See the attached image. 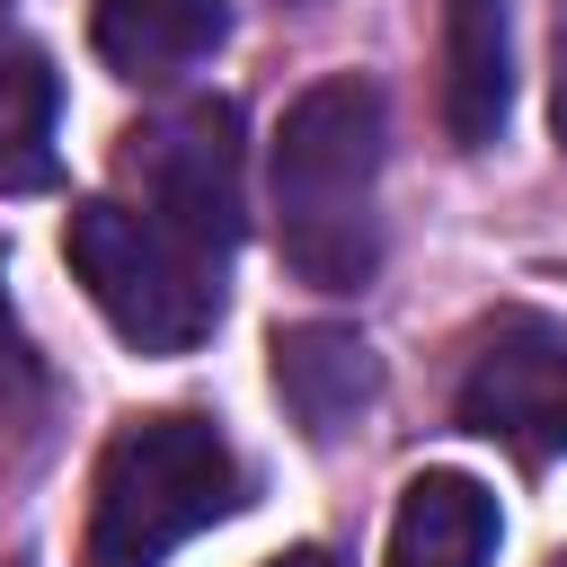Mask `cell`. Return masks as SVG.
Masks as SVG:
<instances>
[{
    "instance_id": "10",
    "label": "cell",
    "mask_w": 567,
    "mask_h": 567,
    "mask_svg": "<svg viewBox=\"0 0 567 567\" xmlns=\"http://www.w3.org/2000/svg\"><path fill=\"white\" fill-rule=\"evenodd\" d=\"M53 115H62L53 62L0 27V195H27L53 177Z\"/></svg>"
},
{
    "instance_id": "8",
    "label": "cell",
    "mask_w": 567,
    "mask_h": 567,
    "mask_svg": "<svg viewBox=\"0 0 567 567\" xmlns=\"http://www.w3.org/2000/svg\"><path fill=\"white\" fill-rule=\"evenodd\" d=\"M275 390H284V408H292V425L310 443H337L381 399V363H372V346L354 328L310 319V328H284L275 337Z\"/></svg>"
},
{
    "instance_id": "12",
    "label": "cell",
    "mask_w": 567,
    "mask_h": 567,
    "mask_svg": "<svg viewBox=\"0 0 567 567\" xmlns=\"http://www.w3.org/2000/svg\"><path fill=\"white\" fill-rule=\"evenodd\" d=\"M558 133H567V9H558Z\"/></svg>"
},
{
    "instance_id": "3",
    "label": "cell",
    "mask_w": 567,
    "mask_h": 567,
    "mask_svg": "<svg viewBox=\"0 0 567 567\" xmlns=\"http://www.w3.org/2000/svg\"><path fill=\"white\" fill-rule=\"evenodd\" d=\"M62 257L89 284L97 319L142 354H186L221 319V275H213L221 257H204L195 239H177L142 204H115V195L80 204L71 230H62Z\"/></svg>"
},
{
    "instance_id": "11",
    "label": "cell",
    "mask_w": 567,
    "mask_h": 567,
    "mask_svg": "<svg viewBox=\"0 0 567 567\" xmlns=\"http://www.w3.org/2000/svg\"><path fill=\"white\" fill-rule=\"evenodd\" d=\"M266 567H346L337 549H284V558H266Z\"/></svg>"
},
{
    "instance_id": "13",
    "label": "cell",
    "mask_w": 567,
    "mask_h": 567,
    "mask_svg": "<svg viewBox=\"0 0 567 567\" xmlns=\"http://www.w3.org/2000/svg\"><path fill=\"white\" fill-rule=\"evenodd\" d=\"M0 346H9V292H0Z\"/></svg>"
},
{
    "instance_id": "2",
    "label": "cell",
    "mask_w": 567,
    "mask_h": 567,
    "mask_svg": "<svg viewBox=\"0 0 567 567\" xmlns=\"http://www.w3.org/2000/svg\"><path fill=\"white\" fill-rule=\"evenodd\" d=\"M239 505H248V470L213 416H186V408L133 416L97 461L89 567H159L177 540H195L204 523H221Z\"/></svg>"
},
{
    "instance_id": "4",
    "label": "cell",
    "mask_w": 567,
    "mask_h": 567,
    "mask_svg": "<svg viewBox=\"0 0 567 567\" xmlns=\"http://www.w3.org/2000/svg\"><path fill=\"white\" fill-rule=\"evenodd\" d=\"M124 186H142V213L195 239L204 257H230L248 230V186H239V106L230 97H177L142 115L115 151Z\"/></svg>"
},
{
    "instance_id": "5",
    "label": "cell",
    "mask_w": 567,
    "mask_h": 567,
    "mask_svg": "<svg viewBox=\"0 0 567 567\" xmlns=\"http://www.w3.org/2000/svg\"><path fill=\"white\" fill-rule=\"evenodd\" d=\"M461 425L505 443L514 461L549 470L567 461V328L540 310H505L478 328L470 372H461Z\"/></svg>"
},
{
    "instance_id": "9",
    "label": "cell",
    "mask_w": 567,
    "mask_h": 567,
    "mask_svg": "<svg viewBox=\"0 0 567 567\" xmlns=\"http://www.w3.org/2000/svg\"><path fill=\"white\" fill-rule=\"evenodd\" d=\"M496 558V496L461 470H425L399 496L390 567H487Z\"/></svg>"
},
{
    "instance_id": "7",
    "label": "cell",
    "mask_w": 567,
    "mask_h": 567,
    "mask_svg": "<svg viewBox=\"0 0 567 567\" xmlns=\"http://www.w3.org/2000/svg\"><path fill=\"white\" fill-rule=\"evenodd\" d=\"M514 115V0H443V124L487 151Z\"/></svg>"
},
{
    "instance_id": "6",
    "label": "cell",
    "mask_w": 567,
    "mask_h": 567,
    "mask_svg": "<svg viewBox=\"0 0 567 567\" xmlns=\"http://www.w3.org/2000/svg\"><path fill=\"white\" fill-rule=\"evenodd\" d=\"M89 44L106 71L168 89L195 62H213L230 44V0H97L89 9Z\"/></svg>"
},
{
    "instance_id": "1",
    "label": "cell",
    "mask_w": 567,
    "mask_h": 567,
    "mask_svg": "<svg viewBox=\"0 0 567 567\" xmlns=\"http://www.w3.org/2000/svg\"><path fill=\"white\" fill-rule=\"evenodd\" d=\"M381 89L337 71L284 106L275 133V239L319 292H354L381 266Z\"/></svg>"
}]
</instances>
